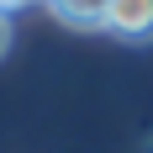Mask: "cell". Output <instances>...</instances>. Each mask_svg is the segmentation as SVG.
<instances>
[{
	"mask_svg": "<svg viewBox=\"0 0 153 153\" xmlns=\"http://www.w3.org/2000/svg\"><path fill=\"white\" fill-rule=\"evenodd\" d=\"M106 27L127 42H153V0H111Z\"/></svg>",
	"mask_w": 153,
	"mask_h": 153,
	"instance_id": "1",
	"label": "cell"
},
{
	"mask_svg": "<svg viewBox=\"0 0 153 153\" xmlns=\"http://www.w3.org/2000/svg\"><path fill=\"white\" fill-rule=\"evenodd\" d=\"M48 11H53V21H63V27L90 32V27H106L111 0H48Z\"/></svg>",
	"mask_w": 153,
	"mask_h": 153,
	"instance_id": "2",
	"label": "cell"
},
{
	"mask_svg": "<svg viewBox=\"0 0 153 153\" xmlns=\"http://www.w3.org/2000/svg\"><path fill=\"white\" fill-rule=\"evenodd\" d=\"M5 48H11V11H0V58H5Z\"/></svg>",
	"mask_w": 153,
	"mask_h": 153,
	"instance_id": "3",
	"label": "cell"
},
{
	"mask_svg": "<svg viewBox=\"0 0 153 153\" xmlns=\"http://www.w3.org/2000/svg\"><path fill=\"white\" fill-rule=\"evenodd\" d=\"M16 5H37V0H0V11H16ZM48 5V0H42Z\"/></svg>",
	"mask_w": 153,
	"mask_h": 153,
	"instance_id": "4",
	"label": "cell"
}]
</instances>
